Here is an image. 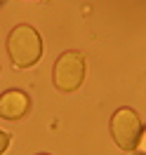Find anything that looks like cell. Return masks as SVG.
Here are the masks:
<instances>
[{"mask_svg":"<svg viewBox=\"0 0 146 155\" xmlns=\"http://www.w3.org/2000/svg\"><path fill=\"white\" fill-rule=\"evenodd\" d=\"M7 54L17 68L33 66L42 54V40H40L38 31L29 24L14 26L10 38H7Z\"/></svg>","mask_w":146,"mask_h":155,"instance_id":"cell-1","label":"cell"},{"mask_svg":"<svg viewBox=\"0 0 146 155\" xmlns=\"http://www.w3.org/2000/svg\"><path fill=\"white\" fill-rule=\"evenodd\" d=\"M54 85L61 92H76L85 80V57L76 52V49H68L61 57L54 61Z\"/></svg>","mask_w":146,"mask_h":155,"instance_id":"cell-2","label":"cell"},{"mask_svg":"<svg viewBox=\"0 0 146 155\" xmlns=\"http://www.w3.org/2000/svg\"><path fill=\"white\" fill-rule=\"evenodd\" d=\"M38 155H49V153H38Z\"/></svg>","mask_w":146,"mask_h":155,"instance_id":"cell-7","label":"cell"},{"mask_svg":"<svg viewBox=\"0 0 146 155\" xmlns=\"http://www.w3.org/2000/svg\"><path fill=\"white\" fill-rule=\"evenodd\" d=\"M111 134L123 150H137L141 139V122L132 108H120L111 117Z\"/></svg>","mask_w":146,"mask_h":155,"instance_id":"cell-3","label":"cell"},{"mask_svg":"<svg viewBox=\"0 0 146 155\" xmlns=\"http://www.w3.org/2000/svg\"><path fill=\"white\" fill-rule=\"evenodd\" d=\"M137 150L146 155V129H141V139H139V146H137Z\"/></svg>","mask_w":146,"mask_h":155,"instance_id":"cell-6","label":"cell"},{"mask_svg":"<svg viewBox=\"0 0 146 155\" xmlns=\"http://www.w3.org/2000/svg\"><path fill=\"white\" fill-rule=\"evenodd\" d=\"M7 146H10V134L7 132H0V155L7 150Z\"/></svg>","mask_w":146,"mask_h":155,"instance_id":"cell-5","label":"cell"},{"mask_svg":"<svg viewBox=\"0 0 146 155\" xmlns=\"http://www.w3.org/2000/svg\"><path fill=\"white\" fill-rule=\"evenodd\" d=\"M31 101L21 89H7L5 94H0V117L5 120H19L26 115Z\"/></svg>","mask_w":146,"mask_h":155,"instance_id":"cell-4","label":"cell"}]
</instances>
